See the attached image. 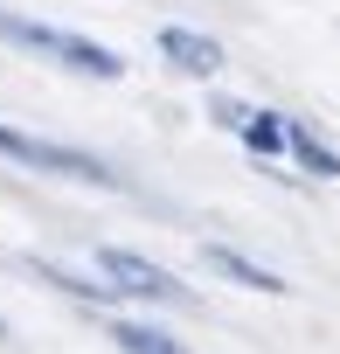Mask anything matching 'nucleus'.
Instances as JSON below:
<instances>
[{"label": "nucleus", "instance_id": "1", "mask_svg": "<svg viewBox=\"0 0 340 354\" xmlns=\"http://www.w3.org/2000/svg\"><path fill=\"white\" fill-rule=\"evenodd\" d=\"M0 42H21V49H42L56 56L63 70H84V77H125V63L84 35H63V28H42V21H21V15H0Z\"/></svg>", "mask_w": 340, "mask_h": 354}, {"label": "nucleus", "instance_id": "2", "mask_svg": "<svg viewBox=\"0 0 340 354\" xmlns=\"http://www.w3.org/2000/svg\"><path fill=\"white\" fill-rule=\"evenodd\" d=\"M0 153L21 160V167H42V174H63V181L118 188V174H111L97 153H77V146H56V139H35V132H15V125H0Z\"/></svg>", "mask_w": 340, "mask_h": 354}, {"label": "nucleus", "instance_id": "3", "mask_svg": "<svg viewBox=\"0 0 340 354\" xmlns=\"http://www.w3.org/2000/svg\"><path fill=\"white\" fill-rule=\"evenodd\" d=\"M97 271L111 278V292H118V299H125V292L160 299V306H167V299H174V306L188 299V285H181L174 271H160V264H146V257H132V250H97Z\"/></svg>", "mask_w": 340, "mask_h": 354}, {"label": "nucleus", "instance_id": "4", "mask_svg": "<svg viewBox=\"0 0 340 354\" xmlns=\"http://www.w3.org/2000/svg\"><path fill=\"white\" fill-rule=\"evenodd\" d=\"M160 56L174 70H188V77H216L223 70V49L209 35H195V28H160Z\"/></svg>", "mask_w": 340, "mask_h": 354}, {"label": "nucleus", "instance_id": "5", "mask_svg": "<svg viewBox=\"0 0 340 354\" xmlns=\"http://www.w3.org/2000/svg\"><path fill=\"white\" fill-rule=\"evenodd\" d=\"M209 264H216L223 278L250 285V292H285V278H278V271H264V264H250V257H236V250H223V243H209Z\"/></svg>", "mask_w": 340, "mask_h": 354}, {"label": "nucleus", "instance_id": "6", "mask_svg": "<svg viewBox=\"0 0 340 354\" xmlns=\"http://www.w3.org/2000/svg\"><path fill=\"white\" fill-rule=\"evenodd\" d=\"M285 146L299 153V167H305V174H319V181H333V174H340V153H326L305 125H285Z\"/></svg>", "mask_w": 340, "mask_h": 354}, {"label": "nucleus", "instance_id": "7", "mask_svg": "<svg viewBox=\"0 0 340 354\" xmlns=\"http://www.w3.org/2000/svg\"><path fill=\"white\" fill-rule=\"evenodd\" d=\"M111 340L125 347V354H188V347H174L167 333H153V326H132V319H111Z\"/></svg>", "mask_w": 340, "mask_h": 354}, {"label": "nucleus", "instance_id": "8", "mask_svg": "<svg viewBox=\"0 0 340 354\" xmlns=\"http://www.w3.org/2000/svg\"><path fill=\"white\" fill-rule=\"evenodd\" d=\"M243 139H250V153H285V118L250 111V118H243Z\"/></svg>", "mask_w": 340, "mask_h": 354}]
</instances>
